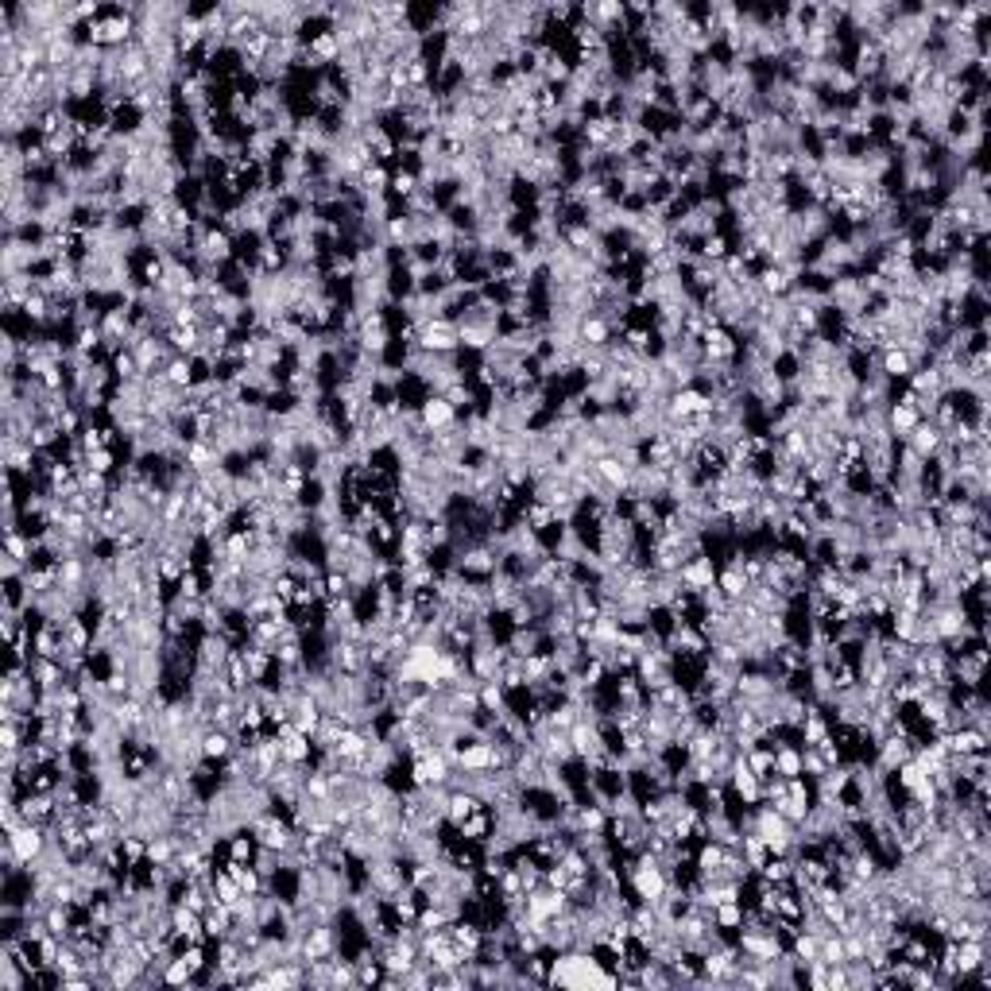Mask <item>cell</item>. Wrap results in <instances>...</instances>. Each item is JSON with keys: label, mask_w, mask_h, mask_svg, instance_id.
I'll return each instance as SVG.
<instances>
[{"label": "cell", "mask_w": 991, "mask_h": 991, "mask_svg": "<svg viewBox=\"0 0 991 991\" xmlns=\"http://www.w3.org/2000/svg\"><path fill=\"white\" fill-rule=\"evenodd\" d=\"M5 844L24 859V864H31V859H39L47 852V844H51V828L47 825H31L24 821L20 828H12V833H5Z\"/></svg>", "instance_id": "obj_1"}, {"label": "cell", "mask_w": 991, "mask_h": 991, "mask_svg": "<svg viewBox=\"0 0 991 991\" xmlns=\"http://www.w3.org/2000/svg\"><path fill=\"white\" fill-rule=\"evenodd\" d=\"M678 585L686 593H701L709 589V585H717V562H712V554H701V558H690L686 565L678 570Z\"/></svg>", "instance_id": "obj_2"}, {"label": "cell", "mask_w": 991, "mask_h": 991, "mask_svg": "<svg viewBox=\"0 0 991 991\" xmlns=\"http://www.w3.org/2000/svg\"><path fill=\"white\" fill-rule=\"evenodd\" d=\"M875 368H880V376H887L891 384H906L910 380V372H914V356H910L902 345H891V349H880L875 353Z\"/></svg>", "instance_id": "obj_3"}, {"label": "cell", "mask_w": 991, "mask_h": 991, "mask_svg": "<svg viewBox=\"0 0 991 991\" xmlns=\"http://www.w3.org/2000/svg\"><path fill=\"white\" fill-rule=\"evenodd\" d=\"M418 422H422V427H427V430L434 434V430H446V427H453V422H461V415L449 407V403H446V395L430 392L427 399L418 403Z\"/></svg>", "instance_id": "obj_4"}, {"label": "cell", "mask_w": 991, "mask_h": 991, "mask_svg": "<svg viewBox=\"0 0 991 991\" xmlns=\"http://www.w3.org/2000/svg\"><path fill=\"white\" fill-rule=\"evenodd\" d=\"M198 752L209 763H225L237 752V736L229 733V728H206V733L198 736Z\"/></svg>", "instance_id": "obj_5"}, {"label": "cell", "mask_w": 991, "mask_h": 991, "mask_svg": "<svg viewBox=\"0 0 991 991\" xmlns=\"http://www.w3.org/2000/svg\"><path fill=\"white\" fill-rule=\"evenodd\" d=\"M902 446H906V449H914L922 461H933V453L941 449V430L933 427L930 418H922L918 427L906 434V442H902Z\"/></svg>", "instance_id": "obj_6"}, {"label": "cell", "mask_w": 991, "mask_h": 991, "mask_svg": "<svg viewBox=\"0 0 991 991\" xmlns=\"http://www.w3.org/2000/svg\"><path fill=\"white\" fill-rule=\"evenodd\" d=\"M167 345L174 356H198L202 353V326H171L167 333Z\"/></svg>", "instance_id": "obj_7"}, {"label": "cell", "mask_w": 991, "mask_h": 991, "mask_svg": "<svg viewBox=\"0 0 991 991\" xmlns=\"http://www.w3.org/2000/svg\"><path fill=\"white\" fill-rule=\"evenodd\" d=\"M717 589H721V596H724V600H743V596H747V589H752V581L743 577L740 565L728 562V565H721V570H717Z\"/></svg>", "instance_id": "obj_8"}, {"label": "cell", "mask_w": 991, "mask_h": 991, "mask_svg": "<svg viewBox=\"0 0 991 991\" xmlns=\"http://www.w3.org/2000/svg\"><path fill=\"white\" fill-rule=\"evenodd\" d=\"M775 775H783V778L802 775V743H778L775 747Z\"/></svg>", "instance_id": "obj_9"}, {"label": "cell", "mask_w": 991, "mask_h": 991, "mask_svg": "<svg viewBox=\"0 0 991 991\" xmlns=\"http://www.w3.org/2000/svg\"><path fill=\"white\" fill-rule=\"evenodd\" d=\"M743 902H721L717 910H712V925H717L721 933H728V937H736V930L743 925Z\"/></svg>", "instance_id": "obj_10"}, {"label": "cell", "mask_w": 991, "mask_h": 991, "mask_svg": "<svg viewBox=\"0 0 991 991\" xmlns=\"http://www.w3.org/2000/svg\"><path fill=\"white\" fill-rule=\"evenodd\" d=\"M163 984H167V987H190V984H194V972L186 968V961H183L178 953L171 956L167 968H163Z\"/></svg>", "instance_id": "obj_11"}]
</instances>
